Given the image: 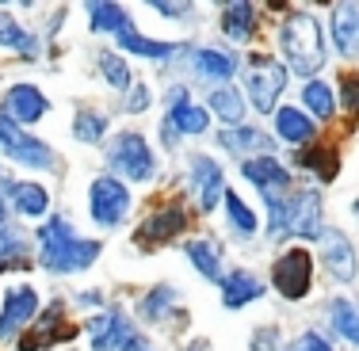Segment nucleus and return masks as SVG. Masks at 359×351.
<instances>
[{"instance_id":"nucleus-1","label":"nucleus","mask_w":359,"mask_h":351,"mask_svg":"<svg viewBox=\"0 0 359 351\" xmlns=\"http://www.w3.org/2000/svg\"><path fill=\"white\" fill-rule=\"evenodd\" d=\"M104 252V241L96 237H76L69 218H46V226L39 229V263L50 275H76V271H88L92 263Z\"/></svg>"},{"instance_id":"nucleus-2","label":"nucleus","mask_w":359,"mask_h":351,"mask_svg":"<svg viewBox=\"0 0 359 351\" xmlns=\"http://www.w3.org/2000/svg\"><path fill=\"white\" fill-rule=\"evenodd\" d=\"M279 50L290 73L298 76H313L325 65V35H321V20L313 12H290L279 23Z\"/></svg>"},{"instance_id":"nucleus-3","label":"nucleus","mask_w":359,"mask_h":351,"mask_svg":"<svg viewBox=\"0 0 359 351\" xmlns=\"http://www.w3.org/2000/svg\"><path fill=\"white\" fill-rule=\"evenodd\" d=\"M107 165L118 172V179H134V184H149L157 176V153L138 130L115 134L107 145Z\"/></svg>"},{"instance_id":"nucleus-4","label":"nucleus","mask_w":359,"mask_h":351,"mask_svg":"<svg viewBox=\"0 0 359 351\" xmlns=\"http://www.w3.org/2000/svg\"><path fill=\"white\" fill-rule=\"evenodd\" d=\"M0 153H4L12 165L27 168V172H46V168L57 165V153L42 138L27 134L20 123H12L4 111H0Z\"/></svg>"},{"instance_id":"nucleus-5","label":"nucleus","mask_w":359,"mask_h":351,"mask_svg":"<svg viewBox=\"0 0 359 351\" xmlns=\"http://www.w3.org/2000/svg\"><path fill=\"white\" fill-rule=\"evenodd\" d=\"M287 92V65L271 62V57H249V73H245V99L260 111L271 115L279 111V96Z\"/></svg>"},{"instance_id":"nucleus-6","label":"nucleus","mask_w":359,"mask_h":351,"mask_svg":"<svg viewBox=\"0 0 359 351\" xmlns=\"http://www.w3.org/2000/svg\"><path fill=\"white\" fill-rule=\"evenodd\" d=\"M130 187L123 184L118 176H96L92 179V187H88V214H92V221L96 226H104V229H118L126 221V214H130Z\"/></svg>"},{"instance_id":"nucleus-7","label":"nucleus","mask_w":359,"mask_h":351,"mask_svg":"<svg viewBox=\"0 0 359 351\" xmlns=\"http://www.w3.org/2000/svg\"><path fill=\"white\" fill-rule=\"evenodd\" d=\"M271 287H276L287 302L306 298V294H310V287H313V256L306 252L302 245L287 248V252L271 263Z\"/></svg>"},{"instance_id":"nucleus-8","label":"nucleus","mask_w":359,"mask_h":351,"mask_svg":"<svg viewBox=\"0 0 359 351\" xmlns=\"http://www.w3.org/2000/svg\"><path fill=\"white\" fill-rule=\"evenodd\" d=\"M76 324L65 321V305L62 302H50L46 310H39V317L27 324V332L20 336V351H50L57 344L76 336Z\"/></svg>"},{"instance_id":"nucleus-9","label":"nucleus","mask_w":359,"mask_h":351,"mask_svg":"<svg viewBox=\"0 0 359 351\" xmlns=\"http://www.w3.org/2000/svg\"><path fill=\"white\" fill-rule=\"evenodd\" d=\"M325 233V202L318 187H302L287 199V237L298 241H321Z\"/></svg>"},{"instance_id":"nucleus-10","label":"nucleus","mask_w":359,"mask_h":351,"mask_svg":"<svg viewBox=\"0 0 359 351\" xmlns=\"http://www.w3.org/2000/svg\"><path fill=\"white\" fill-rule=\"evenodd\" d=\"M39 317V290L31 282L4 290V305H0V344L4 340H20L27 324Z\"/></svg>"},{"instance_id":"nucleus-11","label":"nucleus","mask_w":359,"mask_h":351,"mask_svg":"<svg viewBox=\"0 0 359 351\" xmlns=\"http://www.w3.org/2000/svg\"><path fill=\"white\" fill-rule=\"evenodd\" d=\"M184 229H187L184 202L168 199V202H161L157 210H149V218L138 226V237H134V241H138V248H161V245L176 241Z\"/></svg>"},{"instance_id":"nucleus-12","label":"nucleus","mask_w":359,"mask_h":351,"mask_svg":"<svg viewBox=\"0 0 359 351\" xmlns=\"http://www.w3.org/2000/svg\"><path fill=\"white\" fill-rule=\"evenodd\" d=\"M138 336V329L130 324V317H126L118 305H111V310L96 313L88 321V340H92V351H126V344Z\"/></svg>"},{"instance_id":"nucleus-13","label":"nucleus","mask_w":359,"mask_h":351,"mask_svg":"<svg viewBox=\"0 0 359 351\" xmlns=\"http://www.w3.org/2000/svg\"><path fill=\"white\" fill-rule=\"evenodd\" d=\"M187 65H191V73L199 76V81L218 84V88H222L226 81H233V76H237L241 57H237L233 50H222V46H191Z\"/></svg>"},{"instance_id":"nucleus-14","label":"nucleus","mask_w":359,"mask_h":351,"mask_svg":"<svg viewBox=\"0 0 359 351\" xmlns=\"http://www.w3.org/2000/svg\"><path fill=\"white\" fill-rule=\"evenodd\" d=\"M191 191H195V202L199 210H215L222 207V195H226V172L210 153H195L191 157Z\"/></svg>"},{"instance_id":"nucleus-15","label":"nucleus","mask_w":359,"mask_h":351,"mask_svg":"<svg viewBox=\"0 0 359 351\" xmlns=\"http://www.w3.org/2000/svg\"><path fill=\"white\" fill-rule=\"evenodd\" d=\"M321 263L329 271V279H337V282H352L359 275L355 245L348 241L344 229H325L321 233Z\"/></svg>"},{"instance_id":"nucleus-16","label":"nucleus","mask_w":359,"mask_h":351,"mask_svg":"<svg viewBox=\"0 0 359 351\" xmlns=\"http://www.w3.org/2000/svg\"><path fill=\"white\" fill-rule=\"evenodd\" d=\"M241 176L249 179L256 191L264 195V202H276V199H287L290 191V172L279 165L276 157H252V160H241Z\"/></svg>"},{"instance_id":"nucleus-17","label":"nucleus","mask_w":359,"mask_h":351,"mask_svg":"<svg viewBox=\"0 0 359 351\" xmlns=\"http://www.w3.org/2000/svg\"><path fill=\"white\" fill-rule=\"evenodd\" d=\"M0 111H4L12 123H20V126H35V123L46 118L50 99L42 96L35 84H12V88L4 92V104H0Z\"/></svg>"},{"instance_id":"nucleus-18","label":"nucleus","mask_w":359,"mask_h":351,"mask_svg":"<svg viewBox=\"0 0 359 351\" xmlns=\"http://www.w3.org/2000/svg\"><path fill=\"white\" fill-rule=\"evenodd\" d=\"M218 145L226 153H233V157L241 160H252V157H271V149H276V142H271V134H264L260 126H226V130L218 134Z\"/></svg>"},{"instance_id":"nucleus-19","label":"nucleus","mask_w":359,"mask_h":351,"mask_svg":"<svg viewBox=\"0 0 359 351\" xmlns=\"http://www.w3.org/2000/svg\"><path fill=\"white\" fill-rule=\"evenodd\" d=\"M218 287H222V305H226V310H245V305L260 302V298L268 294L264 279H256V271H249V268L226 271V279H222Z\"/></svg>"},{"instance_id":"nucleus-20","label":"nucleus","mask_w":359,"mask_h":351,"mask_svg":"<svg viewBox=\"0 0 359 351\" xmlns=\"http://www.w3.org/2000/svg\"><path fill=\"white\" fill-rule=\"evenodd\" d=\"M276 134H279V142L294 145V149H306V145L318 142V123L302 107H279L276 111Z\"/></svg>"},{"instance_id":"nucleus-21","label":"nucleus","mask_w":359,"mask_h":351,"mask_svg":"<svg viewBox=\"0 0 359 351\" xmlns=\"http://www.w3.org/2000/svg\"><path fill=\"white\" fill-rule=\"evenodd\" d=\"M329 31H332V46H337V54L359 57V4H337L332 8Z\"/></svg>"},{"instance_id":"nucleus-22","label":"nucleus","mask_w":359,"mask_h":351,"mask_svg":"<svg viewBox=\"0 0 359 351\" xmlns=\"http://www.w3.org/2000/svg\"><path fill=\"white\" fill-rule=\"evenodd\" d=\"M8 202L20 218H46L50 214V191L35 179H15L12 191H8Z\"/></svg>"},{"instance_id":"nucleus-23","label":"nucleus","mask_w":359,"mask_h":351,"mask_svg":"<svg viewBox=\"0 0 359 351\" xmlns=\"http://www.w3.org/2000/svg\"><path fill=\"white\" fill-rule=\"evenodd\" d=\"M207 111H210L215 118H222L226 126H241L245 115H249V99H245L241 88H233V84H222V88H210Z\"/></svg>"},{"instance_id":"nucleus-24","label":"nucleus","mask_w":359,"mask_h":351,"mask_svg":"<svg viewBox=\"0 0 359 351\" xmlns=\"http://www.w3.org/2000/svg\"><path fill=\"white\" fill-rule=\"evenodd\" d=\"M294 165L306 168V172H313L321 184H332V179L340 176V157H337V149L325 145V142H313V145H306V149H294Z\"/></svg>"},{"instance_id":"nucleus-25","label":"nucleus","mask_w":359,"mask_h":351,"mask_svg":"<svg viewBox=\"0 0 359 351\" xmlns=\"http://www.w3.org/2000/svg\"><path fill=\"white\" fill-rule=\"evenodd\" d=\"M23 268H31L27 233L12 221H0V271H23Z\"/></svg>"},{"instance_id":"nucleus-26","label":"nucleus","mask_w":359,"mask_h":351,"mask_svg":"<svg viewBox=\"0 0 359 351\" xmlns=\"http://www.w3.org/2000/svg\"><path fill=\"white\" fill-rule=\"evenodd\" d=\"M184 256L191 260V268L199 271L203 279H210V282H222V279H226V268H222V245H218V241H210V237L187 241V245H184Z\"/></svg>"},{"instance_id":"nucleus-27","label":"nucleus","mask_w":359,"mask_h":351,"mask_svg":"<svg viewBox=\"0 0 359 351\" xmlns=\"http://www.w3.org/2000/svg\"><path fill=\"white\" fill-rule=\"evenodd\" d=\"M256 27H260V20H256V4H249V0L222 8V35L229 42H249L256 35Z\"/></svg>"},{"instance_id":"nucleus-28","label":"nucleus","mask_w":359,"mask_h":351,"mask_svg":"<svg viewBox=\"0 0 359 351\" xmlns=\"http://www.w3.org/2000/svg\"><path fill=\"white\" fill-rule=\"evenodd\" d=\"M84 15H88V27L100 31V35H123L126 27H134L130 12L118 4H107V0H92L88 8H84Z\"/></svg>"},{"instance_id":"nucleus-29","label":"nucleus","mask_w":359,"mask_h":351,"mask_svg":"<svg viewBox=\"0 0 359 351\" xmlns=\"http://www.w3.org/2000/svg\"><path fill=\"white\" fill-rule=\"evenodd\" d=\"M118 39V50H130V54H138V57H153V62H168V57H176L180 50V42H161V39H145L138 35V27H126L123 35H115Z\"/></svg>"},{"instance_id":"nucleus-30","label":"nucleus","mask_w":359,"mask_h":351,"mask_svg":"<svg viewBox=\"0 0 359 351\" xmlns=\"http://www.w3.org/2000/svg\"><path fill=\"white\" fill-rule=\"evenodd\" d=\"M176 302H180L176 287L161 282V287H153V290H145V294H142V302H138V317H142L145 324H161L168 313L176 310Z\"/></svg>"},{"instance_id":"nucleus-31","label":"nucleus","mask_w":359,"mask_h":351,"mask_svg":"<svg viewBox=\"0 0 359 351\" xmlns=\"http://www.w3.org/2000/svg\"><path fill=\"white\" fill-rule=\"evenodd\" d=\"M302 107L310 111V118L318 123V118H332L337 115V92H332L329 81H306L302 84Z\"/></svg>"},{"instance_id":"nucleus-32","label":"nucleus","mask_w":359,"mask_h":351,"mask_svg":"<svg viewBox=\"0 0 359 351\" xmlns=\"http://www.w3.org/2000/svg\"><path fill=\"white\" fill-rule=\"evenodd\" d=\"M165 123L172 126L176 134H207V126H210V111L187 99V104H176V107H168Z\"/></svg>"},{"instance_id":"nucleus-33","label":"nucleus","mask_w":359,"mask_h":351,"mask_svg":"<svg viewBox=\"0 0 359 351\" xmlns=\"http://www.w3.org/2000/svg\"><path fill=\"white\" fill-rule=\"evenodd\" d=\"M96 69H100V76H104L111 88H118V92L134 88V73H130V65H126V57L118 54V50H100Z\"/></svg>"},{"instance_id":"nucleus-34","label":"nucleus","mask_w":359,"mask_h":351,"mask_svg":"<svg viewBox=\"0 0 359 351\" xmlns=\"http://www.w3.org/2000/svg\"><path fill=\"white\" fill-rule=\"evenodd\" d=\"M329 321L337 329V336H344L348 344L359 347V305L348 302V298H332L329 302Z\"/></svg>"},{"instance_id":"nucleus-35","label":"nucleus","mask_w":359,"mask_h":351,"mask_svg":"<svg viewBox=\"0 0 359 351\" xmlns=\"http://www.w3.org/2000/svg\"><path fill=\"white\" fill-rule=\"evenodd\" d=\"M107 134V115L104 111H92V107H81L73 115V138L81 145H100Z\"/></svg>"},{"instance_id":"nucleus-36","label":"nucleus","mask_w":359,"mask_h":351,"mask_svg":"<svg viewBox=\"0 0 359 351\" xmlns=\"http://www.w3.org/2000/svg\"><path fill=\"white\" fill-rule=\"evenodd\" d=\"M222 207H226V218H229V226H233L237 237H252V233H256V214H252V207H249V202H245L237 191H229V187H226V195H222Z\"/></svg>"},{"instance_id":"nucleus-37","label":"nucleus","mask_w":359,"mask_h":351,"mask_svg":"<svg viewBox=\"0 0 359 351\" xmlns=\"http://www.w3.org/2000/svg\"><path fill=\"white\" fill-rule=\"evenodd\" d=\"M337 107H344L348 115H352V123H359V73H344V76H340Z\"/></svg>"},{"instance_id":"nucleus-38","label":"nucleus","mask_w":359,"mask_h":351,"mask_svg":"<svg viewBox=\"0 0 359 351\" xmlns=\"http://www.w3.org/2000/svg\"><path fill=\"white\" fill-rule=\"evenodd\" d=\"M23 39H27V31L20 27V20L0 8V50H20Z\"/></svg>"},{"instance_id":"nucleus-39","label":"nucleus","mask_w":359,"mask_h":351,"mask_svg":"<svg viewBox=\"0 0 359 351\" xmlns=\"http://www.w3.org/2000/svg\"><path fill=\"white\" fill-rule=\"evenodd\" d=\"M149 104H153L149 84H138V81H134V88L126 92V104H123V111H126V115H142V111H149Z\"/></svg>"},{"instance_id":"nucleus-40","label":"nucleus","mask_w":359,"mask_h":351,"mask_svg":"<svg viewBox=\"0 0 359 351\" xmlns=\"http://www.w3.org/2000/svg\"><path fill=\"white\" fill-rule=\"evenodd\" d=\"M283 351H332V344L321 336V332H313V329H310V332H302V336L290 340Z\"/></svg>"},{"instance_id":"nucleus-41","label":"nucleus","mask_w":359,"mask_h":351,"mask_svg":"<svg viewBox=\"0 0 359 351\" xmlns=\"http://www.w3.org/2000/svg\"><path fill=\"white\" fill-rule=\"evenodd\" d=\"M252 351H279V329H256L252 332Z\"/></svg>"},{"instance_id":"nucleus-42","label":"nucleus","mask_w":359,"mask_h":351,"mask_svg":"<svg viewBox=\"0 0 359 351\" xmlns=\"http://www.w3.org/2000/svg\"><path fill=\"white\" fill-rule=\"evenodd\" d=\"M153 12H161V15H168V20H184V15H191V4H168V0H153Z\"/></svg>"},{"instance_id":"nucleus-43","label":"nucleus","mask_w":359,"mask_h":351,"mask_svg":"<svg viewBox=\"0 0 359 351\" xmlns=\"http://www.w3.org/2000/svg\"><path fill=\"white\" fill-rule=\"evenodd\" d=\"M161 142H165L168 145V149H176V142H180V134L172 130V126H168V123H161Z\"/></svg>"},{"instance_id":"nucleus-44","label":"nucleus","mask_w":359,"mask_h":351,"mask_svg":"<svg viewBox=\"0 0 359 351\" xmlns=\"http://www.w3.org/2000/svg\"><path fill=\"white\" fill-rule=\"evenodd\" d=\"M76 302H81V305H100L104 298H100V290H81V294H76Z\"/></svg>"},{"instance_id":"nucleus-45","label":"nucleus","mask_w":359,"mask_h":351,"mask_svg":"<svg viewBox=\"0 0 359 351\" xmlns=\"http://www.w3.org/2000/svg\"><path fill=\"white\" fill-rule=\"evenodd\" d=\"M126 351H153V347H149V340H145L142 332H138V336H134L130 344H126Z\"/></svg>"},{"instance_id":"nucleus-46","label":"nucleus","mask_w":359,"mask_h":351,"mask_svg":"<svg viewBox=\"0 0 359 351\" xmlns=\"http://www.w3.org/2000/svg\"><path fill=\"white\" fill-rule=\"evenodd\" d=\"M352 214H355V218H359V199H355V202H352Z\"/></svg>"}]
</instances>
